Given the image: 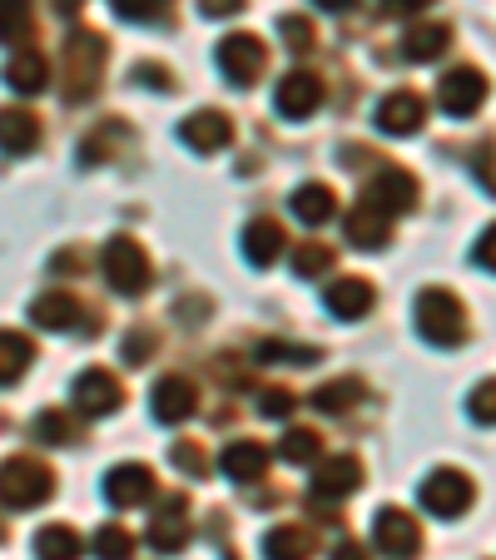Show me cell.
<instances>
[{"instance_id": "cell-40", "label": "cell", "mask_w": 496, "mask_h": 560, "mask_svg": "<svg viewBox=\"0 0 496 560\" xmlns=\"http://www.w3.org/2000/svg\"><path fill=\"white\" fill-rule=\"evenodd\" d=\"M278 35H284V45H288L293 55H303V50H313V45H318L313 25H308L303 15H284V21H278Z\"/></svg>"}, {"instance_id": "cell-13", "label": "cell", "mask_w": 496, "mask_h": 560, "mask_svg": "<svg viewBox=\"0 0 496 560\" xmlns=\"http://www.w3.org/2000/svg\"><path fill=\"white\" fill-rule=\"evenodd\" d=\"M362 487V462L358 456H327L313 471V501H343Z\"/></svg>"}, {"instance_id": "cell-5", "label": "cell", "mask_w": 496, "mask_h": 560, "mask_svg": "<svg viewBox=\"0 0 496 560\" xmlns=\"http://www.w3.org/2000/svg\"><path fill=\"white\" fill-rule=\"evenodd\" d=\"M372 546L388 560H417V550H423V526H417L407 511L382 506L378 516H372Z\"/></svg>"}, {"instance_id": "cell-48", "label": "cell", "mask_w": 496, "mask_h": 560, "mask_svg": "<svg viewBox=\"0 0 496 560\" xmlns=\"http://www.w3.org/2000/svg\"><path fill=\"white\" fill-rule=\"evenodd\" d=\"M333 560H368V550H362L358 540H343V546L333 550Z\"/></svg>"}, {"instance_id": "cell-22", "label": "cell", "mask_w": 496, "mask_h": 560, "mask_svg": "<svg viewBox=\"0 0 496 560\" xmlns=\"http://www.w3.org/2000/svg\"><path fill=\"white\" fill-rule=\"evenodd\" d=\"M243 258H249V264L254 268H268V264H278V254H284V229H278L274 219H254L249 223V229H243Z\"/></svg>"}, {"instance_id": "cell-15", "label": "cell", "mask_w": 496, "mask_h": 560, "mask_svg": "<svg viewBox=\"0 0 496 560\" xmlns=\"http://www.w3.org/2000/svg\"><path fill=\"white\" fill-rule=\"evenodd\" d=\"M323 105V80L308 70H293L288 80H278V95H274V109L284 119H308L313 109Z\"/></svg>"}, {"instance_id": "cell-33", "label": "cell", "mask_w": 496, "mask_h": 560, "mask_svg": "<svg viewBox=\"0 0 496 560\" xmlns=\"http://www.w3.org/2000/svg\"><path fill=\"white\" fill-rule=\"evenodd\" d=\"M318 452H323V436L308 432V427H293V432L278 442V456H284V462H293V466L318 462Z\"/></svg>"}, {"instance_id": "cell-47", "label": "cell", "mask_w": 496, "mask_h": 560, "mask_svg": "<svg viewBox=\"0 0 496 560\" xmlns=\"http://www.w3.org/2000/svg\"><path fill=\"white\" fill-rule=\"evenodd\" d=\"M204 5V15H239L249 0H199Z\"/></svg>"}, {"instance_id": "cell-44", "label": "cell", "mask_w": 496, "mask_h": 560, "mask_svg": "<svg viewBox=\"0 0 496 560\" xmlns=\"http://www.w3.org/2000/svg\"><path fill=\"white\" fill-rule=\"evenodd\" d=\"M472 258H476V264H482V268H486V273H496V223H492V229H486V233H482V238H476Z\"/></svg>"}, {"instance_id": "cell-30", "label": "cell", "mask_w": 496, "mask_h": 560, "mask_svg": "<svg viewBox=\"0 0 496 560\" xmlns=\"http://www.w3.org/2000/svg\"><path fill=\"white\" fill-rule=\"evenodd\" d=\"M362 397H368V387H362L358 377H338V382H327V387H318L313 392V407L318 412H348L353 402H362Z\"/></svg>"}, {"instance_id": "cell-9", "label": "cell", "mask_w": 496, "mask_h": 560, "mask_svg": "<svg viewBox=\"0 0 496 560\" xmlns=\"http://www.w3.org/2000/svg\"><path fill=\"white\" fill-rule=\"evenodd\" d=\"M482 100H486V74L482 70H472V65H462V70H452L437 85V109L442 115H476L482 109Z\"/></svg>"}, {"instance_id": "cell-46", "label": "cell", "mask_w": 496, "mask_h": 560, "mask_svg": "<svg viewBox=\"0 0 496 560\" xmlns=\"http://www.w3.org/2000/svg\"><path fill=\"white\" fill-rule=\"evenodd\" d=\"M427 5H437V0H382V15H417Z\"/></svg>"}, {"instance_id": "cell-16", "label": "cell", "mask_w": 496, "mask_h": 560, "mask_svg": "<svg viewBox=\"0 0 496 560\" xmlns=\"http://www.w3.org/2000/svg\"><path fill=\"white\" fill-rule=\"evenodd\" d=\"M368 199L378 203V209L392 219V213H412V209H417V199H423V189H417V179H412L407 170H382L378 179H372Z\"/></svg>"}, {"instance_id": "cell-28", "label": "cell", "mask_w": 496, "mask_h": 560, "mask_svg": "<svg viewBox=\"0 0 496 560\" xmlns=\"http://www.w3.org/2000/svg\"><path fill=\"white\" fill-rule=\"evenodd\" d=\"M402 50H407V60H417V65L437 60V55H447V50H452V25H442V21H427V25H417V31H407V40H402Z\"/></svg>"}, {"instance_id": "cell-14", "label": "cell", "mask_w": 496, "mask_h": 560, "mask_svg": "<svg viewBox=\"0 0 496 560\" xmlns=\"http://www.w3.org/2000/svg\"><path fill=\"white\" fill-rule=\"evenodd\" d=\"M149 397H154V417L164 427H180V422H189V417L199 412V392H194L189 377H159Z\"/></svg>"}, {"instance_id": "cell-42", "label": "cell", "mask_w": 496, "mask_h": 560, "mask_svg": "<svg viewBox=\"0 0 496 560\" xmlns=\"http://www.w3.org/2000/svg\"><path fill=\"white\" fill-rule=\"evenodd\" d=\"M258 412H264V417H288V412H293V392H288V387L258 392Z\"/></svg>"}, {"instance_id": "cell-51", "label": "cell", "mask_w": 496, "mask_h": 560, "mask_svg": "<svg viewBox=\"0 0 496 560\" xmlns=\"http://www.w3.org/2000/svg\"><path fill=\"white\" fill-rule=\"evenodd\" d=\"M0 540H5V521H0Z\"/></svg>"}, {"instance_id": "cell-35", "label": "cell", "mask_w": 496, "mask_h": 560, "mask_svg": "<svg viewBox=\"0 0 496 560\" xmlns=\"http://www.w3.org/2000/svg\"><path fill=\"white\" fill-rule=\"evenodd\" d=\"M333 264H338V254L327 244H298V254H293L298 278H323V273H333Z\"/></svg>"}, {"instance_id": "cell-10", "label": "cell", "mask_w": 496, "mask_h": 560, "mask_svg": "<svg viewBox=\"0 0 496 560\" xmlns=\"http://www.w3.org/2000/svg\"><path fill=\"white\" fill-rule=\"evenodd\" d=\"M189 536H194L189 506H184V497H170L154 511V521H149V546H154L159 556H180V550L189 546Z\"/></svg>"}, {"instance_id": "cell-18", "label": "cell", "mask_w": 496, "mask_h": 560, "mask_svg": "<svg viewBox=\"0 0 496 560\" xmlns=\"http://www.w3.org/2000/svg\"><path fill=\"white\" fill-rule=\"evenodd\" d=\"M372 303H378V293H372L368 278H338V283H327V293H323V307L333 317H343V323H358V317H368Z\"/></svg>"}, {"instance_id": "cell-37", "label": "cell", "mask_w": 496, "mask_h": 560, "mask_svg": "<svg viewBox=\"0 0 496 560\" xmlns=\"http://www.w3.org/2000/svg\"><path fill=\"white\" fill-rule=\"evenodd\" d=\"M119 144H125V129H119V119H105V125H100L95 135L80 144V159H85V164H100V159H105L109 149H119Z\"/></svg>"}, {"instance_id": "cell-6", "label": "cell", "mask_w": 496, "mask_h": 560, "mask_svg": "<svg viewBox=\"0 0 496 560\" xmlns=\"http://www.w3.org/2000/svg\"><path fill=\"white\" fill-rule=\"evenodd\" d=\"M472 501H476L472 476L457 471V466H442V471H432V476L423 481V506L432 511V516H442V521L462 516V511L472 506Z\"/></svg>"}, {"instance_id": "cell-34", "label": "cell", "mask_w": 496, "mask_h": 560, "mask_svg": "<svg viewBox=\"0 0 496 560\" xmlns=\"http://www.w3.org/2000/svg\"><path fill=\"white\" fill-rule=\"evenodd\" d=\"M170 5L174 0H115V15L129 25H159L170 21Z\"/></svg>"}, {"instance_id": "cell-12", "label": "cell", "mask_w": 496, "mask_h": 560, "mask_svg": "<svg viewBox=\"0 0 496 560\" xmlns=\"http://www.w3.org/2000/svg\"><path fill=\"white\" fill-rule=\"evenodd\" d=\"M180 139L194 149V154H219V149L233 144V119L223 109H199L180 125Z\"/></svg>"}, {"instance_id": "cell-24", "label": "cell", "mask_w": 496, "mask_h": 560, "mask_svg": "<svg viewBox=\"0 0 496 560\" xmlns=\"http://www.w3.org/2000/svg\"><path fill=\"white\" fill-rule=\"evenodd\" d=\"M31 317L50 332H70V328H80L85 307H80V298H70V293H41L31 303Z\"/></svg>"}, {"instance_id": "cell-2", "label": "cell", "mask_w": 496, "mask_h": 560, "mask_svg": "<svg viewBox=\"0 0 496 560\" xmlns=\"http://www.w3.org/2000/svg\"><path fill=\"white\" fill-rule=\"evenodd\" d=\"M105 40L95 31H70L65 35V100L80 105L100 90V74H105Z\"/></svg>"}, {"instance_id": "cell-4", "label": "cell", "mask_w": 496, "mask_h": 560, "mask_svg": "<svg viewBox=\"0 0 496 560\" xmlns=\"http://www.w3.org/2000/svg\"><path fill=\"white\" fill-rule=\"evenodd\" d=\"M105 278L119 298H145L149 283H154V264H149V254L135 244V238L119 233V238L105 244Z\"/></svg>"}, {"instance_id": "cell-1", "label": "cell", "mask_w": 496, "mask_h": 560, "mask_svg": "<svg viewBox=\"0 0 496 560\" xmlns=\"http://www.w3.org/2000/svg\"><path fill=\"white\" fill-rule=\"evenodd\" d=\"M412 323L432 348H462L466 342V307L452 288H423L417 293V307H412Z\"/></svg>"}, {"instance_id": "cell-38", "label": "cell", "mask_w": 496, "mask_h": 560, "mask_svg": "<svg viewBox=\"0 0 496 560\" xmlns=\"http://www.w3.org/2000/svg\"><path fill=\"white\" fill-rule=\"evenodd\" d=\"M95 556L100 560H129V556H135V536H129L125 526H100Z\"/></svg>"}, {"instance_id": "cell-3", "label": "cell", "mask_w": 496, "mask_h": 560, "mask_svg": "<svg viewBox=\"0 0 496 560\" xmlns=\"http://www.w3.org/2000/svg\"><path fill=\"white\" fill-rule=\"evenodd\" d=\"M55 491V471L35 456H11V462L0 466V506L11 511H31L41 501H50Z\"/></svg>"}, {"instance_id": "cell-29", "label": "cell", "mask_w": 496, "mask_h": 560, "mask_svg": "<svg viewBox=\"0 0 496 560\" xmlns=\"http://www.w3.org/2000/svg\"><path fill=\"white\" fill-rule=\"evenodd\" d=\"M80 550H85V540L70 526H45L41 536H35V556L41 560H80Z\"/></svg>"}, {"instance_id": "cell-36", "label": "cell", "mask_w": 496, "mask_h": 560, "mask_svg": "<svg viewBox=\"0 0 496 560\" xmlns=\"http://www.w3.org/2000/svg\"><path fill=\"white\" fill-rule=\"evenodd\" d=\"M35 436H41L45 446H70V442H74V422H70V412H60V407L41 412V417H35Z\"/></svg>"}, {"instance_id": "cell-17", "label": "cell", "mask_w": 496, "mask_h": 560, "mask_svg": "<svg viewBox=\"0 0 496 560\" xmlns=\"http://www.w3.org/2000/svg\"><path fill=\"white\" fill-rule=\"evenodd\" d=\"M423 115H427L423 95H412V90H392V95L378 105V129H382V135L407 139V135H417V129H423Z\"/></svg>"}, {"instance_id": "cell-39", "label": "cell", "mask_w": 496, "mask_h": 560, "mask_svg": "<svg viewBox=\"0 0 496 560\" xmlns=\"http://www.w3.org/2000/svg\"><path fill=\"white\" fill-rule=\"evenodd\" d=\"M170 462L180 466L184 476H194V481H204V476H209V456H204V446H199V442H174Z\"/></svg>"}, {"instance_id": "cell-31", "label": "cell", "mask_w": 496, "mask_h": 560, "mask_svg": "<svg viewBox=\"0 0 496 560\" xmlns=\"http://www.w3.org/2000/svg\"><path fill=\"white\" fill-rule=\"evenodd\" d=\"M35 25V0H0V40L21 45Z\"/></svg>"}, {"instance_id": "cell-21", "label": "cell", "mask_w": 496, "mask_h": 560, "mask_svg": "<svg viewBox=\"0 0 496 560\" xmlns=\"http://www.w3.org/2000/svg\"><path fill=\"white\" fill-rule=\"evenodd\" d=\"M288 209H293L298 223H308V229H323V223L338 213V199H333V189H327V184L308 179V184H298V189L288 194Z\"/></svg>"}, {"instance_id": "cell-41", "label": "cell", "mask_w": 496, "mask_h": 560, "mask_svg": "<svg viewBox=\"0 0 496 560\" xmlns=\"http://www.w3.org/2000/svg\"><path fill=\"white\" fill-rule=\"evenodd\" d=\"M466 412H472V422L496 427V377H492V382H482V387L472 392V402H466Z\"/></svg>"}, {"instance_id": "cell-23", "label": "cell", "mask_w": 496, "mask_h": 560, "mask_svg": "<svg viewBox=\"0 0 496 560\" xmlns=\"http://www.w3.org/2000/svg\"><path fill=\"white\" fill-rule=\"evenodd\" d=\"M5 85L15 90V95H41L45 85H50V65H45L41 50H15L11 60H5Z\"/></svg>"}, {"instance_id": "cell-7", "label": "cell", "mask_w": 496, "mask_h": 560, "mask_svg": "<svg viewBox=\"0 0 496 560\" xmlns=\"http://www.w3.org/2000/svg\"><path fill=\"white\" fill-rule=\"evenodd\" d=\"M268 65V45L258 40V35H223L219 40V70L229 74L233 85H254L258 74H264Z\"/></svg>"}, {"instance_id": "cell-32", "label": "cell", "mask_w": 496, "mask_h": 560, "mask_svg": "<svg viewBox=\"0 0 496 560\" xmlns=\"http://www.w3.org/2000/svg\"><path fill=\"white\" fill-rule=\"evenodd\" d=\"M258 362L264 368H308V362H318V348H293V342H278V338H268V342H258Z\"/></svg>"}, {"instance_id": "cell-20", "label": "cell", "mask_w": 496, "mask_h": 560, "mask_svg": "<svg viewBox=\"0 0 496 560\" xmlns=\"http://www.w3.org/2000/svg\"><path fill=\"white\" fill-rule=\"evenodd\" d=\"M268 462H274V452H268L264 442H249V436H239V442L223 446L219 466L229 481H258V476L268 471Z\"/></svg>"}, {"instance_id": "cell-50", "label": "cell", "mask_w": 496, "mask_h": 560, "mask_svg": "<svg viewBox=\"0 0 496 560\" xmlns=\"http://www.w3.org/2000/svg\"><path fill=\"white\" fill-rule=\"evenodd\" d=\"M80 5H85V0H50V11H55V15H74Z\"/></svg>"}, {"instance_id": "cell-49", "label": "cell", "mask_w": 496, "mask_h": 560, "mask_svg": "<svg viewBox=\"0 0 496 560\" xmlns=\"http://www.w3.org/2000/svg\"><path fill=\"white\" fill-rule=\"evenodd\" d=\"M313 5H323V11H333V15H348L353 5H362V0H313Z\"/></svg>"}, {"instance_id": "cell-8", "label": "cell", "mask_w": 496, "mask_h": 560, "mask_svg": "<svg viewBox=\"0 0 496 560\" xmlns=\"http://www.w3.org/2000/svg\"><path fill=\"white\" fill-rule=\"evenodd\" d=\"M70 392H74V412H80V417H109V412H119V402H125L119 377H115V372H105V368L80 372Z\"/></svg>"}, {"instance_id": "cell-43", "label": "cell", "mask_w": 496, "mask_h": 560, "mask_svg": "<svg viewBox=\"0 0 496 560\" xmlns=\"http://www.w3.org/2000/svg\"><path fill=\"white\" fill-rule=\"evenodd\" d=\"M154 342H159V338H154L149 328H135V332H129V338H125V362H129V368H139V362L154 352Z\"/></svg>"}, {"instance_id": "cell-11", "label": "cell", "mask_w": 496, "mask_h": 560, "mask_svg": "<svg viewBox=\"0 0 496 560\" xmlns=\"http://www.w3.org/2000/svg\"><path fill=\"white\" fill-rule=\"evenodd\" d=\"M149 497H154V471H149L145 462H125L105 476V501L109 506L129 511V506H145Z\"/></svg>"}, {"instance_id": "cell-45", "label": "cell", "mask_w": 496, "mask_h": 560, "mask_svg": "<svg viewBox=\"0 0 496 560\" xmlns=\"http://www.w3.org/2000/svg\"><path fill=\"white\" fill-rule=\"evenodd\" d=\"M135 80H145L149 90H174V74L164 70V65H139V70H135Z\"/></svg>"}, {"instance_id": "cell-26", "label": "cell", "mask_w": 496, "mask_h": 560, "mask_svg": "<svg viewBox=\"0 0 496 560\" xmlns=\"http://www.w3.org/2000/svg\"><path fill=\"white\" fill-rule=\"evenodd\" d=\"M35 362V342L15 328H0V387H15Z\"/></svg>"}, {"instance_id": "cell-27", "label": "cell", "mask_w": 496, "mask_h": 560, "mask_svg": "<svg viewBox=\"0 0 496 560\" xmlns=\"http://www.w3.org/2000/svg\"><path fill=\"white\" fill-rule=\"evenodd\" d=\"M264 556L268 560H308V556H313V530L284 521V526H274L264 536Z\"/></svg>"}, {"instance_id": "cell-25", "label": "cell", "mask_w": 496, "mask_h": 560, "mask_svg": "<svg viewBox=\"0 0 496 560\" xmlns=\"http://www.w3.org/2000/svg\"><path fill=\"white\" fill-rule=\"evenodd\" d=\"M41 144V119L31 109H0V149L5 154H31Z\"/></svg>"}, {"instance_id": "cell-19", "label": "cell", "mask_w": 496, "mask_h": 560, "mask_svg": "<svg viewBox=\"0 0 496 560\" xmlns=\"http://www.w3.org/2000/svg\"><path fill=\"white\" fill-rule=\"evenodd\" d=\"M392 238V219L378 209L372 199H362L358 209L348 213V244L353 248H368V254H378V248H388Z\"/></svg>"}]
</instances>
